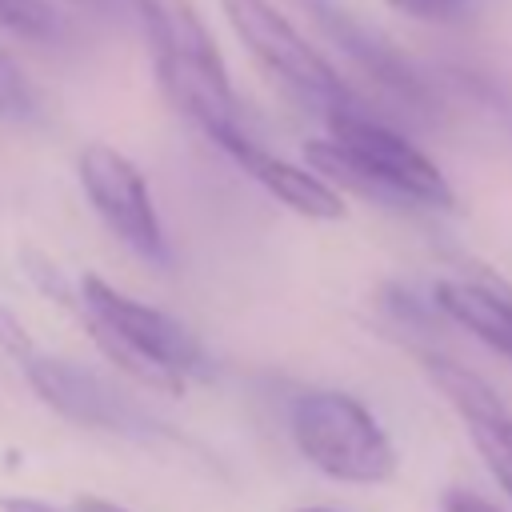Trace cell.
<instances>
[{
	"label": "cell",
	"instance_id": "d6986e66",
	"mask_svg": "<svg viewBox=\"0 0 512 512\" xmlns=\"http://www.w3.org/2000/svg\"><path fill=\"white\" fill-rule=\"evenodd\" d=\"M84 8H100V12H120V8H132L136 12V0H76Z\"/></svg>",
	"mask_w": 512,
	"mask_h": 512
},
{
	"label": "cell",
	"instance_id": "9c48e42d",
	"mask_svg": "<svg viewBox=\"0 0 512 512\" xmlns=\"http://www.w3.org/2000/svg\"><path fill=\"white\" fill-rule=\"evenodd\" d=\"M272 200H280L288 212L304 216V220H344L348 216V204L340 196V188L312 172V168H300L276 152H268L260 140H252V132L236 136L228 148H224Z\"/></svg>",
	"mask_w": 512,
	"mask_h": 512
},
{
	"label": "cell",
	"instance_id": "6da1fadb",
	"mask_svg": "<svg viewBox=\"0 0 512 512\" xmlns=\"http://www.w3.org/2000/svg\"><path fill=\"white\" fill-rule=\"evenodd\" d=\"M136 20L152 72L168 104L192 120L220 152L248 132L240 96L228 80L220 44L192 0H136Z\"/></svg>",
	"mask_w": 512,
	"mask_h": 512
},
{
	"label": "cell",
	"instance_id": "ac0fdd59",
	"mask_svg": "<svg viewBox=\"0 0 512 512\" xmlns=\"http://www.w3.org/2000/svg\"><path fill=\"white\" fill-rule=\"evenodd\" d=\"M72 512H128V508H120L116 500H108V496H76V504H72Z\"/></svg>",
	"mask_w": 512,
	"mask_h": 512
},
{
	"label": "cell",
	"instance_id": "8992f818",
	"mask_svg": "<svg viewBox=\"0 0 512 512\" xmlns=\"http://www.w3.org/2000/svg\"><path fill=\"white\" fill-rule=\"evenodd\" d=\"M76 180L92 212L124 248H132L140 260H152V264L168 260V240H164L148 180L120 148L100 140L84 144L76 156Z\"/></svg>",
	"mask_w": 512,
	"mask_h": 512
},
{
	"label": "cell",
	"instance_id": "9a60e30c",
	"mask_svg": "<svg viewBox=\"0 0 512 512\" xmlns=\"http://www.w3.org/2000/svg\"><path fill=\"white\" fill-rule=\"evenodd\" d=\"M0 352H8L12 360H20V364H28L40 348H36V340H32V332L24 328V320L0 300Z\"/></svg>",
	"mask_w": 512,
	"mask_h": 512
},
{
	"label": "cell",
	"instance_id": "ba28073f",
	"mask_svg": "<svg viewBox=\"0 0 512 512\" xmlns=\"http://www.w3.org/2000/svg\"><path fill=\"white\" fill-rule=\"evenodd\" d=\"M428 380L460 412L480 460L488 464V472L496 476V484L512 500V412L492 396V388L480 376H472L468 368H460L452 360H436L432 356L428 360Z\"/></svg>",
	"mask_w": 512,
	"mask_h": 512
},
{
	"label": "cell",
	"instance_id": "30bf717a",
	"mask_svg": "<svg viewBox=\"0 0 512 512\" xmlns=\"http://www.w3.org/2000/svg\"><path fill=\"white\" fill-rule=\"evenodd\" d=\"M312 20H316V28L336 44V48H344L372 80H380L384 88H392L400 100H408V104H424L428 100V92H424V80L412 72V64L380 36V32H372L356 12H348L340 0H296Z\"/></svg>",
	"mask_w": 512,
	"mask_h": 512
},
{
	"label": "cell",
	"instance_id": "277c9868",
	"mask_svg": "<svg viewBox=\"0 0 512 512\" xmlns=\"http://www.w3.org/2000/svg\"><path fill=\"white\" fill-rule=\"evenodd\" d=\"M288 428L300 456L340 484H388L396 476V448L388 432L348 392L312 388L296 396Z\"/></svg>",
	"mask_w": 512,
	"mask_h": 512
},
{
	"label": "cell",
	"instance_id": "7a4b0ae2",
	"mask_svg": "<svg viewBox=\"0 0 512 512\" xmlns=\"http://www.w3.org/2000/svg\"><path fill=\"white\" fill-rule=\"evenodd\" d=\"M324 120H328V140H308L304 156L336 188H352L380 204H420V208L456 204L440 164L396 128L360 112V104L340 108Z\"/></svg>",
	"mask_w": 512,
	"mask_h": 512
},
{
	"label": "cell",
	"instance_id": "3957f363",
	"mask_svg": "<svg viewBox=\"0 0 512 512\" xmlns=\"http://www.w3.org/2000/svg\"><path fill=\"white\" fill-rule=\"evenodd\" d=\"M80 316L100 352L152 392L184 396L188 376H212L208 352L180 320L124 296L96 272H84L80 280Z\"/></svg>",
	"mask_w": 512,
	"mask_h": 512
},
{
	"label": "cell",
	"instance_id": "4fadbf2b",
	"mask_svg": "<svg viewBox=\"0 0 512 512\" xmlns=\"http://www.w3.org/2000/svg\"><path fill=\"white\" fill-rule=\"evenodd\" d=\"M36 112H40L36 88L28 84L24 68L0 48V120H8V124H28V120H36Z\"/></svg>",
	"mask_w": 512,
	"mask_h": 512
},
{
	"label": "cell",
	"instance_id": "7c38bea8",
	"mask_svg": "<svg viewBox=\"0 0 512 512\" xmlns=\"http://www.w3.org/2000/svg\"><path fill=\"white\" fill-rule=\"evenodd\" d=\"M0 32L48 44L64 36V16L48 0H0Z\"/></svg>",
	"mask_w": 512,
	"mask_h": 512
},
{
	"label": "cell",
	"instance_id": "5b68a950",
	"mask_svg": "<svg viewBox=\"0 0 512 512\" xmlns=\"http://www.w3.org/2000/svg\"><path fill=\"white\" fill-rule=\"evenodd\" d=\"M220 12L244 52L300 104L320 116L356 108L352 88L340 80L328 56H320V48H312V40L272 0H220Z\"/></svg>",
	"mask_w": 512,
	"mask_h": 512
},
{
	"label": "cell",
	"instance_id": "2e32d148",
	"mask_svg": "<svg viewBox=\"0 0 512 512\" xmlns=\"http://www.w3.org/2000/svg\"><path fill=\"white\" fill-rule=\"evenodd\" d=\"M440 512H500V508H492L484 496H476L468 488H448L440 496Z\"/></svg>",
	"mask_w": 512,
	"mask_h": 512
},
{
	"label": "cell",
	"instance_id": "ffe728a7",
	"mask_svg": "<svg viewBox=\"0 0 512 512\" xmlns=\"http://www.w3.org/2000/svg\"><path fill=\"white\" fill-rule=\"evenodd\" d=\"M296 512H332V508H296Z\"/></svg>",
	"mask_w": 512,
	"mask_h": 512
},
{
	"label": "cell",
	"instance_id": "5bb4252c",
	"mask_svg": "<svg viewBox=\"0 0 512 512\" xmlns=\"http://www.w3.org/2000/svg\"><path fill=\"white\" fill-rule=\"evenodd\" d=\"M384 4L420 24H456L464 16V0H384Z\"/></svg>",
	"mask_w": 512,
	"mask_h": 512
},
{
	"label": "cell",
	"instance_id": "8fae6325",
	"mask_svg": "<svg viewBox=\"0 0 512 512\" xmlns=\"http://www.w3.org/2000/svg\"><path fill=\"white\" fill-rule=\"evenodd\" d=\"M440 312L480 344L512 360V288L488 280H440L432 288Z\"/></svg>",
	"mask_w": 512,
	"mask_h": 512
},
{
	"label": "cell",
	"instance_id": "e0dca14e",
	"mask_svg": "<svg viewBox=\"0 0 512 512\" xmlns=\"http://www.w3.org/2000/svg\"><path fill=\"white\" fill-rule=\"evenodd\" d=\"M0 512H64V508L36 496H0Z\"/></svg>",
	"mask_w": 512,
	"mask_h": 512
},
{
	"label": "cell",
	"instance_id": "52a82bcc",
	"mask_svg": "<svg viewBox=\"0 0 512 512\" xmlns=\"http://www.w3.org/2000/svg\"><path fill=\"white\" fill-rule=\"evenodd\" d=\"M24 368L28 388L64 420L84 424V428H100V432H116V436H132V440H176L172 428L156 424L140 404H132L116 384L100 380L92 368L72 364V360H56L36 352Z\"/></svg>",
	"mask_w": 512,
	"mask_h": 512
}]
</instances>
